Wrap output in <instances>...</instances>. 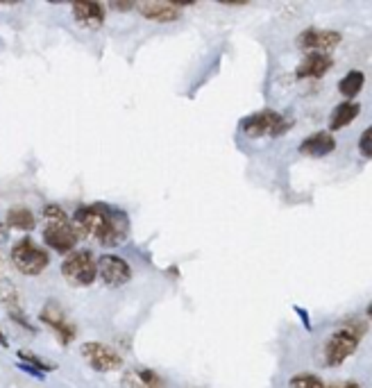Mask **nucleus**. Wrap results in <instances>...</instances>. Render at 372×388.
I'll return each mask as SVG.
<instances>
[{"instance_id": "nucleus-1", "label": "nucleus", "mask_w": 372, "mask_h": 388, "mask_svg": "<svg viewBox=\"0 0 372 388\" xmlns=\"http://www.w3.org/2000/svg\"><path fill=\"white\" fill-rule=\"evenodd\" d=\"M73 227L80 238H96L102 248H116L127 234V221L123 214H116L104 204H84L73 216Z\"/></svg>"}, {"instance_id": "nucleus-2", "label": "nucleus", "mask_w": 372, "mask_h": 388, "mask_svg": "<svg viewBox=\"0 0 372 388\" xmlns=\"http://www.w3.org/2000/svg\"><path fill=\"white\" fill-rule=\"evenodd\" d=\"M363 332H366L363 323H352V325H343L336 329V332L327 338V343L322 345V352H320L322 366H327V368L341 366L347 357H352L359 348V340H361Z\"/></svg>"}, {"instance_id": "nucleus-3", "label": "nucleus", "mask_w": 372, "mask_h": 388, "mask_svg": "<svg viewBox=\"0 0 372 388\" xmlns=\"http://www.w3.org/2000/svg\"><path fill=\"white\" fill-rule=\"evenodd\" d=\"M11 264L26 277H37L50 266V255L41 245H37L30 236H23L11 248Z\"/></svg>"}, {"instance_id": "nucleus-4", "label": "nucleus", "mask_w": 372, "mask_h": 388, "mask_svg": "<svg viewBox=\"0 0 372 388\" xmlns=\"http://www.w3.org/2000/svg\"><path fill=\"white\" fill-rule=\"evenodd\" d=\"M62 277L77 289H87L98 279V261L91 250H75L62 264Z\"/></svg>"}, {"instance_id": "nucleus-5", "label": "nucleus", "mask_w": 372, "mask_h": 388, "mask_svg": "<svg viewBox=\"0 0 372 388\" xmlns=\"http://www.w3.org/2000/svg\"><path fill=\"white\" fill-rule=\"evenodd\" d=\"M241 130H243V134L252 136V139H257V136H277V134L286 132V121L282 113H277L273 109H263L243 121Z\"/></svg>"}, {"instance_id": "nucleus-6", "label": "nucleus", "mask_w": 372, "mask_h": 388, "mask_svg": "<svg viewBox=\"0 0 372 388\" xmlns=\"http://www.w3.org/2000/svg\"><path fill=\"white\" fill-rule=\"evenodd\" d=\"M77 241H80V234L71 221L68 223H45V227H43V243L60 255L75 253Z\"/></svg>"}, {"instance_id": "nucleus-7", "label": "nucleus", "mask_w": 372, "mask_h": 388, "mask_svg": "<svg viewBox=\"0 0 372 388\" xmlns=\"http://www.w3.org/2000/svg\"><path fill=\"white\" fill-rule=\"evenodd\" d=\"M80 352H82V359L98 372H114L123 368V357L104 343H84Z\"/></svg>"}, {"instance_id": "nucleus-8", "label": "nucleus", "mask_w": 372, "mask_h": 388, "mask_svg": "<svg viewBox=\"0 0 372 388\" xmlns=\"http://www.w3.org/2000/svg\"><path fill=\"white\" fill-rule=\"evenodd\" d=\"M98 277H102L107 287L119 289L132 279V266L116 255H102L98 259Z\"/></svg>"}, {"instance_id": "nucleus-9", "label": "nucleus", "mask_w": 372, "mask_h": 388, "mask_svg": "<svg viewBox=\"0 0 372 388\" xmlns=\"http://www.w3.org/2000/svg\"><path fill=\"white\" fill-rule=\"evenodd\" d=\"M41 323H43V325H48V327L53 329V332L57 334V338H60V343H62L64 348L77 336V327L66 321V316H64V311L60 309V304H55V302H48V304L43 306V311H41Z\"/></svg>"}, {"instance_id": "nucleus-10", "label": "nucleus", "mask_w": 372, "mask_h": 388, "mask_svg": "<svg viewBox=\"0 0 372 388\" xmlns=\"http://www.w3.org/2000/svg\"><path fill=\"white\" fill-rule=\"evenodd\" d=\"M341 43V34L332 30H307L297 37L300 48H307L311 52H327L334 50Z\"/></svg>"}, {"instance_id": "nucleus-11", "label": "nucleus", "mask_w": 372, "mask_h": 388, "mask_svg": "<svg viewBox=\"0 0 372 388\" xmlns=\"http://www.w3.org/2000/svg\"><path fill=\"white\" fill-rule=\"evenodd\" d=\"M138 14L153 23H175L182 18V9L175 3H159V0H146L136 5Z\"/></svg>"}, {"instance_id": "nucleus-12", "label": "nucleus", "mask_w": 372, "mask_h": 388, "mask_svg": "<svg viewBox=\"0 0 372 388\" xmlns=\"http://www.w3.org/2000/svg\"><path fill=\"white\" fill-rule=\"evenodd\" d=\"M73 18L87 30H98L104 23V7L100 3H91V0H80L71 7Z\"/></svg>"}, {"instance_id": "nucleus-13", "label": "nucleus", "mask_w": 372, "mask_h": 388, "mask_svg": "<svg viewBox=\"0 0 372 388\" xmlns=\"http://www.w3.org/2000/svg\"><path fill=\"white\" fill-rule=\"evenodd\" d=\"M121 388H166V384L155 370L132 368L121 377Z\"/></svg>"}, {"instance_id": "nucleus-14", "label": "nucleus", "mask_w": 372, "mask_h": 388, "mask_svg": "<svg viewBox=\"0 0 372 388\" xmlns=\"http://www.w3.org/2000/svg\"><path fill=\"white\" fill-rule=\"evenodd\" d=\"M332 68V60L327 55L320 52H309L302 64L297 66V77H322Z\"/></svg>"}, {"instance_id": "nucleus-15", "label": "nucleus", "mask_w": 372, "mask_h": 388, "mask_svg": "<svg viewBox=\"0 0 372 388\" xmlns=\"http://www.w3.org/2000/svg\"><path fill=\"white\" fill-rule=\"evenodd\" d=\"M334 148H336V141L329 132H316V134H311L309 139L302 141L300 153L311 155V157H322V155H329Z\"/></svg>"}, {"instance_id": "nucleus-16", "label": "nucleus", "mask_w": 372, "mask_h": 388, "mask_svg": "<svg viewBox=\"0 0 372 388\" xmlns=\"http://www.w3.org/2000/svg\"><path fill=\"white\" fill-rule=\"evenodd\" d=\"M5 223L11 230H18V232H32L37 227V216H34L32 209L23 207V204H16L11 207L5 216Z\"/></svg>"}, {"instance_id": "nucleus-17", "label": "nucleus", "mask_w": 372, "mask_h": 388, "mask_svg": "<svg viewBox=\"0 0 372 388\" xmlns=\"http://www.w3.org/2000/svg\"><path fill=\"white\" fill-rule=\"evenodd\" d=\"M359 111H361V107L354 105V102H343V105H339L332 113L329 130H341V128H345V125H350L359 116Z\"/></svg>"}, {"instance_id": "nucleus-18", "label": "nucleus", "mask_w": 372, "mask_h": 388, "mask_svg": "<svg viewBox=\"0 0 372 388\" xmlns=\"http://www.w3.org/2000/svg\"><path fill=\"white\" fill-rule=\"evenodd\" d=\"M363 82H366V77H363L361 71H350V73H347V75L341 79L339 89H341V94H343L345 98H354V96L359 94V91L363 89Z\"/></svg>"}, {"instance_id": "nucleus-19", "label": "nucleus", "mask_w": 372, "mask_h": 388, "mask_svg": "<svg viewBox=\"0 0 372 388\" xmlns=\"http://www.w3.org/2000/svg\"><path fill=\"white\" fill-rule=\"evenodd\" d=\"M18 359H21V363H28V366H32L34 370H39V372H50V370L57 368L55 363L45 361L43 357L32 355V352H18Z\"/></svg>"}, {"instance_id": "nucleus-20", "label": "nucleus", "mask_w": 372, "mask_h": 388, "mask_svg": "<svg viewBox=\"0 0 372 388\" xmlns=\"http://www.w3.org/2000/svg\"><path fill=\"white\" fill-rule=\"evenodd\" d=\"M290 388H324L322 379L316 377V375H295L293 379H290Z\"/></svg>"}, {"instance_id": "nucleus-21", "label": "nucleus", "mask_w": 372, "mask_h": 388, "mask_svg": "<svg viewBox=\"0 0 372 388\" xmlns=\"http://www.w3.org/2000/svg\"><path fill=\"white\" fill-rule=\"evenodd\" d=\"M43 218H45V223H68L71 216H68L62 207H57V204H45Z\"/></svg>"}, {"instance_id": "nucleus-22", "label": "nucleus", "mask_w": 372, "mask_h": 388, "mask_svg": "<svg viewBox=\"0 0 372 388\" xmlns=\"http://www.w3.org/2000/svg\"><path fill=\"white\" fill-rule=\"evenodd\" d=\"M359 150L363 157H372V125L361 134V141H359Z\"/></svg>"}, {"instance_id": "nucleus-23", "label": "nucleus", "mask_w": 372, "mask_h": 388, "mask_svg": "<svg viewBox=\"0 0 372 388\" xmlns=\"http://www.w3.org/2000/svg\"><path fill=\"white\" fill-rule=\"evenodd\" d=\"M109 7H111V11H130L136 5L134 3H109Z\"/></svg>"}, {"instance_id": "nucleus-24", "label": "nucleus", "mask_w": 372, "mask_h": 388, "mask_svg": "<svg viewBox=\"0 0 372 388\" xmlns=\"http://www.w3.org/2000/svg\"><path fill=\"white\" fill-rule=\"evenodd\" d=\"M18 368H21V370H26V372H30V375H32V377H39V379L43 377V372H39V370H34L32 366H28V363H18Z\"/></svg>"}, {"instance_id": "nucleus-25", "label": "nucleus", "mask_w": 372, "mask_h": 388, "mask_svg": "<svg viewBox=\"0 0 372 388\" xmlns=\"http://www.w3.org/2000/svg\"><path fill=\"white\" fill-rule=\"evenodd\" d=\"M295 309H297V314H300V318H302V321H305V327H307V329H311V321H309V314H307L305 309H300V306H295Z\"/></svg>"}, {"instance_id": "nucleus-26", "label": "nucleus", "mask_w": 372, "mask_h": 388, "mask_svg": "<svg viewBox=\"0 0 372 388\" xmlns=\"http://www.w3.org/2000/svg\"><path fill=\"white\" fill-rule=\"evenodd\" d=\"M332 388H336V386H332ZM341 388H361L359 384H354V382H347V384H343Z\"/></svg>"}, {"instance_id": "nucleus-27", "label": "nucleus", "mask_w": 372, "mask_h": 388, "mask_svg": "<svg viewBox=\"0 0 372 388\" xmlns=\"http://www.w3.org/2000/svg\"><path fill=\"white\" fill-rule=\"evenodd\" d=\"M5 238H7V227L0 225V241H5Z\"/></svg>"}, {"instance_id": "nucleus-28", "label": "nucleus", "mask_w": 372, "mask_h": 388, "mask_svg": "<svg viewBox=\"0 0 372 388\" xmlns=\"http://www.w3.org/2000/svg\"><path fill=\"white\" fill-rule=\"evenodd\" d=\"M0 345H3V348H7V336H5L3 332H0Z\"/></svg>"}, {"instance_id": "nucleus-29", "label": "nucleus", "mask_w": 372, "mask_h": 388, "mask_svg": "<svg viewBox=\"0 0 372 388\" xmlns=\"http://www.w3.org/2000/svg\"><path fill=\"white\" fill-rule=\"evenodd\" d=\"M368 316L372 318V302H370V306H368Z\"/></svg>"}]
</instances>
